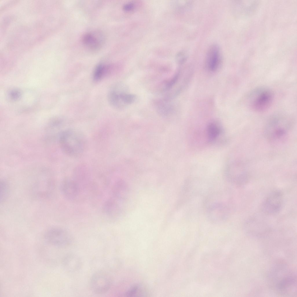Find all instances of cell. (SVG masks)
<instances>
[{"instance_id":"6","label":"cell","mask_w":297,"mask_h":297,"mask_svg":"<svg viewBox=\"0 0 297 297\" xmlns=\"http://www.w3.org/2000/svg\"><path fill=\"white\" fill-rule=\"evenodd\" d=\"M226 175L231 183L238 186L245 185L249 180V173L247 168L241 160L231 161L227 166Z\"/></svg>"},{"instance_id":"3","label":"cell","mask_w":297,"mask_h":297,"mask_svg":"<svg viewBox=\"0 0 297 297\" xmlns=\"http://www.w3.org/2000/svg\"><path fill=\"white\" fill-rule=\"evenodd\" d=\"M274 99V93L271 89L266 87H260L251 93L248 98V105L253 111L262 112L270 107Z\"/></svg>"},{"instance_id":"9","label":"cell","mask_w":297,"mask_h":297,"mask_svg":"<svg viewBox=\"0 0 297 297\" xmlns=\"http://www.w3.org/2000/svg\"><path fill=\"white\" fill-rule=\"evenodd\" d=\"M45 238L49 243L59 247L67 246L71 241V236L68 232L59 227L49 228L45 233Z\"/></svg>"},{"instance_id":"20","label":"cell","mask_w":297,"mask_h":297,"mask_svg":"<svg viewBox=\"0 0 297 297\" xmlns=\"http://www.w3.org/2000/svg\"><path fill=\"white\" fill-rule=\"evenodd\" d=\"M21 95L20 91L17 89H14L11 90L9 93L10 99L13 100H17L19 99Z\"/></svg>"},{"instance_id":"17","label":"cell","mask_w":297,"mask_h":297,"mask_svg":"<svg viewBox=\"0 0 297 297\" xmlns=\"http://www.w3.org/2000/svg\"><path fill=\"white\" fill-rule=\"evenodd\" d=\"M169 100L164 98L157 102L156 106V108L160 114L166 116L168 115L171 113L172 108L169 103Z\"/></svg>"},{"instance_id":"18","label":"cell","mask_w":297,"mask_h":297,"mask_svg":"<svg viewBox=\"0 0 297 297\" xmlns=\"http://www.w3.org/2000/svg\"><path fill=\"white\" fill-rule=\"evenodd\" d=\"M109 67L102 64H99L95 68L93 74V80L96 82L100 80L109 72Z\"/></svg>"},{"instance_id":"10","label":"cell","mask_w":297,"mask_h":297,"mask_svg":"<svg viewBox=\"0 0 297 297\" xmlns=\"http://www.w3.org/2000/svg\"><path fill=\"white\" fill-rule=\"evenodd\" d=\"M104 37L99 32L92 31L85 34L82 37V41L85 46L92 50L100 49L103 44Z\"/></svg>"},{"instance_id":"19","label":"cell","mask_w":297,"mask_h":297,"mask_svg":"<svg viewBox=\"0 0 297 297\" xmlns=\"http://www.w3.org/2000/svg\"><path fill=\"white\" fill-rule=\"evenodd\" d=\"M9 192V188L6 183L4 181L0 182V201H4L7 198Z\"/></svg>"},{"instance_id":"5","label":"cell","mask_w":297,"mask_h":297,"mask_svg":"<svg viewBox=\"0 0 297 297\" xmlns=\"http://www.w3.org/2000/svg\"><path fill=\"white\" fill-rule=\"evenodd\" d=\"M127 87L119 84L113 86L108 94V100L111 105L117 108H124L133 103L136 96L127 92Z\"/></svg>"},{"instance_id":"21","label":"cell","mask_w":297,"mask_h":297,"mask_svg":"<svg viewBox=\"0 0 297 297\" xmlns=\"http://www.w3.org/2000/svg\"><path fill=\"white\" fill-rule=\"evenodd\" d=\"M176 61L179 64L184 63L186 60V56L182 52H179L178 53L176 57Z\"/></svg>"},{"instance_id":"7","label":"cell","mask_w":297,"mask_h":297,"mask_svg":"<svg viewBox=\"0 0 297 297\" xmlns=\"http://www.w3.org/2000/svg\"><path fill=\"white\" fill-rule=\"evenodd\" d=\"M283 195L278 190L270 192L265 199L261 205L262 211L266 214L272 215L278 213L282 208Z\"/></svg>"},{"instance_id":"4","label":"cell","mask_w":297,"mask_h":297,"mask_svg":"<svg viewBox=\"0 0 297 297\" xmlns=\"http://www.w3.org/2000/svg\"><path fill=\"white\" fill-rule=\"evenodd\" d=\"M271 274L274 287L281 293L290 292L295 287V275L286 266L277 267Z\"/></svg>"},{"instance_id":"14","label":"cell","mask_w":297,"mask_h":297,"mask_svg":"<svg viewBox=\"0 0 297 297\" xmlns=\"http://www.w3.org/2000/svg\"><path fill=\"white\" fill-rule=\"evenodd\" d=\"M117 201V199L112 196L104 203L103 212L108 218L111 219L115 218L119 212V208Z\"/></svg>"},{"instance_id":"13","label":"cell","mask_w":297,"mask_h":297,"mask_svg":"<svg viewBox=\"0 0 297 297\" xmlns=\"http://www.w3.org/2000/svg\"><path fill=\"white\" fill-rule=\"evenodd\" d=\"M60 189L63 195L69 200L75 199L79 194V186L77 183L72 180H64L61 184Z\"/></svg>"},{"instance_id":"16","label":"cell","mask_w":297,"mask_h":297,"mask_svg":"<svg viewBox=\"0 0 297 297\" xmlns=\"http://www.w3.org/2000/svg\"><path fill=\"white\" fill-rule=\"evenodd\" d=\"M66 259V265L68 270L72 272L79 269L81 267L82 262L77 256L74 254L68 255Z\"/></svg>"},{"instance_id":"12","label":"cell","mask_w":297,"mask_h":297,"mask_svg":"<svg viewBox=\"0 0 297 297\" xmlns=\"http://www.w3.org/2000/svg\"><path fill=\"white\" fill-rule=\"evenodd\" d=\"M221 57L219 46L216 44L211 45L207 54L206 61L208 67L211 71L215 70L218 67Z\"/></svg>"},{"instance_id":"11","label":"cell","mask_w":297,"mask_h":297,"mask_svg":"<svg viewBox=\"0 0 297 297\" xmlns=\"http://www.w3.org/2000/svg\"><path fill=\"white\" fill-rule=\"evenodd\" d=\"M227 208L222 202H213L209 206L207 213L208 216L214 222H221L227 217Z\"/></svg>"},{"instance_id":"1","label":"cell","mask_w":297,"mask_h":297,"mask_svg":"<svg viewBox=\"0 0 297 297\" xmlns=\"http://www.w3.org/2000/svg\"><path fill=\"white\" fill-rule=\"evenodd\" d=\"M292 123L286 117L276 116L270 118L263 130L265 137L273 144L280 143L285 140L292 128Z\"/></svg>"},{"instance_id":"8","label":"cell","mask_w":297,"mask_h":297,"mask_svg":"<svg viewBox=\"0 0 297 297\" xmlns=\"http://www.w3.org/2000/svg\"><path fill=\"white\" fill-rule=\"evenodd\" d=\"M112 284L110 275L104 271H97L91 276L90 282V288L94 293L102 294L106 292Z\"/></svg>"},{"instance_id":"2","label":"cell","mask_w":297,"mask_h":297,"mask_svg":"<svg viewBox=\"0 0 297 297\" xmlns=\"http://www.w3.org/2000/svg\"><path fill=\"white\" fill-rule=\"evenodd\" d=\"M59 142L63 151L67 155L72 157L81 155L86 146L83 135L79 131L72 129H66L61 132Z\"/></svg>"},{"instance_id":"15","label":"cell","mask_w":297,"mask_h":297,"mask_svg":"<svg viewBox=\"0 0 297 297\" xmlns=\"http://www.w3.org/2000/svg\"><path fill=\"white\" fill-rule=\"evenodd\" d=\"M223 129L218 124L215 122L210 123L207 126L206 133L207 139L209 142L216 141L222 134Z\"/></svg>"},{"instance_id":"22","label":"cell","mask_w":297,"mask_h":297,"mask_svg":"<svg viewBox=\"0 0 297 297\" xmlns=\"http://www.w3.org/2000/svg\"><path fill=\"white\" fill-rule=\"evenodd\" d=\"M135 8V4L133 3L130 2L124 5L123 7L124 10L126 11H129L133 10Z\"/></svg>"}]
</instances>
